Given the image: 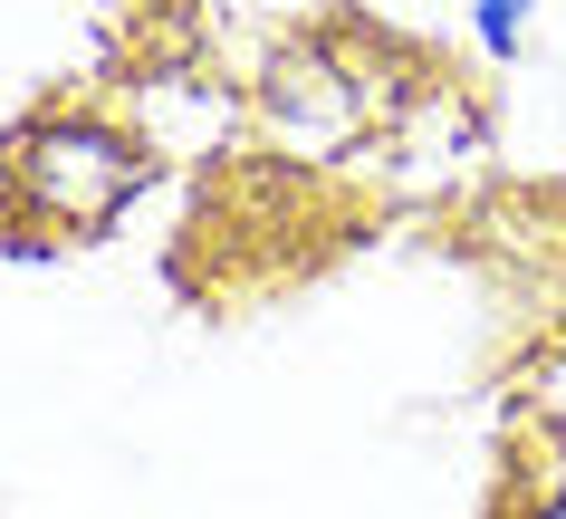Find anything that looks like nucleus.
I'll list each match as a JSON object with an SVG mask.
<instances>
[{
    "instance_id": "f03ea898",
    "label": "nucleus",
    "mask_w": 566,
    "mask_h": 519,
    "mask_svg": "<svg viewBox=\"0 0 566 519\" xmlns=\"http://www.w3.org/2000/svg\"><path fill=\"white\" fill-rule=\"evenodd\" d=\"M471 20H480V49L509 59V49L528 39V0H471Z\"/></svg>"
},
{
    "instance_id": "7ed1b4c3",
    "label": "nucleus",
    "mask_w": 566,
    "mask_h": 519,
    "mask_svg": "<svg viewBox=\"0 0 566 519\" xmlns=\"http://www.w3.org/2000/svg\"><path fill=\"white\" fill-rule=\"evenodd\" d=\"M547 519H566V500H557V510H547Z\"/></svg>"
},
{
    "instance_id": "f257e3e1",
    "label": "nucleus",
    "mask_w": 566,
    "mask_h": 519,
    "mask_svg": "<svg viewBox=\"0 0 566 519\" xmlns=\"http://www.w3.org/2000/svg\"><path fill=\"white\" fill-rule=\"evenodd\" d=\"M10 184L59 231H106L135 203V184H145V145L106 116H49L10 145Z\"/></svg>"
}]
</instances>
